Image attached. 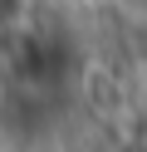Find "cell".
Listing matches in <instances>:
<instances>
[{
	"instance_id": "1",
	"label": "cell",
	"mask_w": 147,
	"mask_h": 152,
	"mask_svg": "<svg viewBox=\"0 0 147 152\" xmlns=\"http://www.w3.org/2000/svg\"><path fill=\"white\" fill-rule=\"evenodd\" d=\"M83 5H88V0H83Z\"/></svg>"
}]
</instances>
